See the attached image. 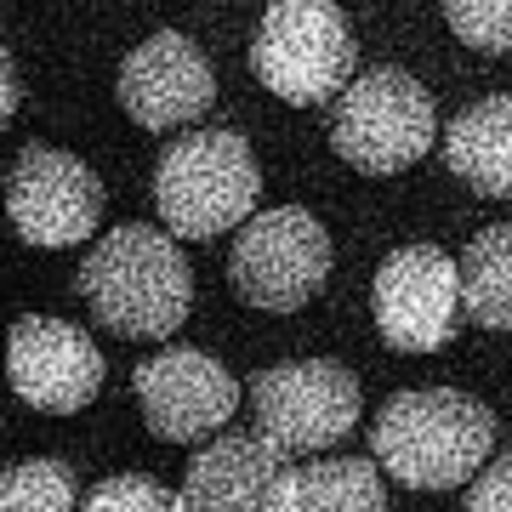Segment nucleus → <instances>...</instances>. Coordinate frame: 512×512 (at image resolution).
<instances>
[{
    "label": "nucleus",
    "mask_w": 512,
    "mask_h": 512,
    "mask_svg": "<svg viewBox=\"0 0 512 512\" xmlns=\"http://www.w3.org/2000/svg\"><path fill=\"white\" fill-rule=\"evenodd\" d=\"M495 416L456 387H410L370 427L376 467L404 490H461L490 467Z\"/></svg>",
    "instance_id": "1"
},
{
    "label": "nucleus",
    "mask_w": 512,
    "mask_h": 512,
    "mask_svg": "<svg viewBox=\"0 0 512 512\" xmlns=\"http://www.w3.org/2000/svg\"><path fill=\"white\" fill-rule=\"evenodd\" d=\"M74 285L97 325L131 342H160L194 308V274L183 251L171 245V234L143 228V222H126L97 239Z\"/></svg>",
    "instance_id": "2"
},
{
    "label": "nucleus",
    "mask_w": 512,
    "mask_h": 512,
    "mask_svg": "<svg viewBox=\"0 0 512 512\" xmlns=\"http://www.w3.org/2000/svg\"><path fill=\"white\" fill-rule=\"evenodd\" d=\"M262 171L239 131H188L154 165V205L177 239H217L256 217Z\"/></svg>",
    "instance_id": "3"
},
{
    "label": "nucleus",
    "mask_w": 512,
    "mask_h": 512,
    "mask_svg": "<svg viewBox=\"0 0 512 512\" xmlns=\"http://www.w3.org/2000/svg\"><path fill=\"white\" fill-rule=\"evenodd\" d=\"M359 63V40L330 0H274L251 40V69L279 103H330L342 97Z\"/></svg>",
    "instance_id": "4"
},
{
    "label": "nucleus",
    "mask_w": 512,
    "mask_h": 512,
    "mask_svg": "<svg viewBox=\"0 0 512 512\" xmlns=\"http://www.w3.org/2000/svg\"><path fill=\"white\" fill-rule=\"evenodd\" d=\"M433 131H439L433 97L404 69L353 74L330 109V148L370 177H393L404 165H416L433 148Z\"/></svg>",
    "instance_id": "5"
},
{
    "label": "nucleus",
    "mask_w": 512,
    "mask_h": 512,
    "mask_svg": "<svg viewBox=\"0 0 512 512\" xmlns=\"http://www.w3.org/2000/svg\"><path fill=\"white\" fill-rule=\"evenodd\" d=\"M228 279L262 313L308 308L330 279V234L302 205L245 217L234 234V251H228Z\"/></svg>",
    "instance_id": "6"
},
{
    "label": "nucleus",
    "mask_w": 512,
    "mask_h": 512,
    "mask_svg": "<svg viewBox=\"0 0 512 512\" xmlns=\"http://www.w3.org/2000/svg\"><path fill=\"white\" fill-rule=\"evenodd\" d=\"M251 416L256 433L274 439L285 456L342 444L359 421V376L336 359H296V365L256 370Z\"/></svg>",
    "instance_id": "7"
},
{
    "label": "nucleus",
    "mask_w": 512,
    "mask_h": 512,
    "mask_svg": "<svg viewBox=\"0 0 512 512\" xmlns=\"http://www.w3.org/2000/svg\"><path fill=\"white\" fill-rule=\"evenodd\" d=\"M370 308L387 348L399 353H439L456 342L467 302H461V262L439 245H404L376 268Z\"/></svg>",
    "instance_id": "8"
},
{
    "label": "nucleus",
    "mask_w": 512,
    "mask_h": 512,
    "mask_svg": "<svg viewBox=\"0 0 512 512\" xmlns=\"http://www.w3.org/2000/svg\"><path fill=\"white\" fill-rule=\"evenodd\" d=\"M6 217L23 234V245L63 251L97 228L103 183L69 148H23L12 177H6Z\"/></svg>",
    "instance_id": "9"
},
{
    "label": "nucleus",
    "mask_w": 512,
    "mask_h": 512,
    "mask_svg": "<svg viewBox=\"0 0 512 512\" xmlns=\"http://www.w3.org/2000/svg\"><path fill=\"white\" fill-rule=\"evenodd\" d=\"M302 507V473L291 456L262 433H228L205 444L188 467L177 512H296Z\"/></svg>",
    "instance_id": "10"
},
{
    "label": "nucleus",
    "mask_w": 512,
    "mask_h": 512,
    "mask_svg": "<svg viewBox=\"0 0 512 512\" xmlns=\"http://www.w3.org/2000/svg\"><path fill=\"white\" fill-rule=\"evenodd\" d=\"M131 387H137L148 433L171 439V444L211 439L222 421L239 410V382L200 348H171V353L143 359Z\"/></svg>",
    "instance_id": "11"
},
{
    "label": "nucleus",
    "mask_w": 512,
    "mask_h": 512,
    "mask_svg": "<svg viewBox=\"0 0 512 512\" xmlns=\"http://www.w3.org/2000/svg\"><path fill=\"white\" fill-rule=\"evenodd\" d=\"M6 382L23 404L46 416H74L103 387V353L63 319H18L6 336Z\"/></svg>",
    "instance_id": "12"
},
{
    "label": "nucleus",
    "mask_w": 512,
    "mask_h": 512,
    "mask_svg": "<svg viewBox=\"0 0 512 512\" xmlns=\"http://www.w3.org/2000/svg\"><path fill=\"white\" fill-rule=\"evenodd\" d=\"M211 103H217V74L200 57V46L177 29L148 35L120 63V109L143 131L194 126Z\"/></svg>",
    "instance_id": "13"
},
{
    "label": "nucleus",
    "mask_w": 512,
    "mask_h": 512,
    "mask_svg": "<svg viewBox=\"0 0 512 512\" xmlns=\"http://www.w3.org/2000/svg\"><path fill=\"white\" fill-rule=\"evenodd\" d=\"M444 160L484 200H512V97H478L444 131Z\"/></svg>",
    "instance_id": "14"
},
{
    "label": "nucleus",
    "mask_w": 512,
    "mask_h": 512,
    "mask_svg": "<svg viewBox=\"0 0 512 512\" xmlns=\"http://www.w3.org/2000/svg\"><path fill=\"white\" fill-rule=\"evenodd\" d=\"M461 262V302L467 319L484 330H512V222L473 234Z\"/></svg>",
    "instance_id": "15"
},
{
    "label": "nucleus",
    "mask_w": 512,
    "mask_h": 512,
    "mask_svg": "<svg viewBox=\"0 0 512 512\" xmlns=\"http://www.w3.org/2000/svg\"><path fill=\"white\" fill-rule=\"evenodd\" d=\"M296 512H387V490L376 461H313L302 467V507Z\"/></svg>",
    "instance_id": "16"
},
{
    "label": "nucleus",
    "mask_w": 512,
    "mask_h": 512,
    "mask_svg": "<svg viewBox=\"0 0 512 512\" xmlns=\"http://www.w3.org/2000/svg\"><path fill=\"white\" fill-rule=\"evenodd\" d=\"M0 512H80L74 507V473L63 461H18L0 467Z\"/></svg>",
    "instance_id": "17"
},
{
    "label": "nucleus",
    "mask_w": 512,
    "mask_h": 512,
    "mask_svg": "<svg viewBox=\"0 0 512 512\" xmlns=\"http://www.w3.org/2000/svg\"><path fill=\"white\" fill-rule=\"evenodd\" d=\"M444 18L473 52H512V0H444Z\"/></svg>",
    "instance_id": "18"
},
{
    "label": "nucleus",
    "mask_w": 512,
    "mask_h": 512,
    "mask_svg": "<svg viewBox=\"0 0 512 512\" xmlns=\"http://www.w3.org/2000/svg\"><path fill=\"white\" fill-rule=\"evenodd\" d=\"M80 512H177V495L154 484L148 473H120V478H103L97 490H86Z\"/></svg>",
    "instance_id": "19"
},
{
    "label": "nucleus",
    "mask_w": 512,
    "mask_h": 512,
    "mask_svg": "<svg viewBox=\"0 0 512 512\" xmlns=\"http://www.w3.org/2000/svg\"><path fill=\"white\" fill-rule=\"evenodd\" d=\"M461 512H512V456H495L490 467L473 478Z\"/></svg>",
    "instance_id": "20"
},
{
    "label": "nucleus",
    "mask_w": 512,
    "mask_h": 512,
    "mask_svg": "<svg viewBox=\"0 0 512 512\" xmlns=\"http://www.w3.org/2000/svg\"><path fill=\"white\" fill-rule=\"evenodd\" d=\"M18 97H23V86H18V63L6 57V46H0V126L18 114Z\"/></svg>",
    "instance_id": "21"
}]
</instances>
